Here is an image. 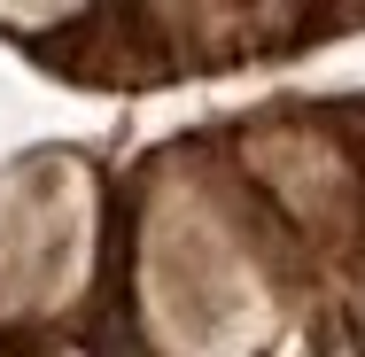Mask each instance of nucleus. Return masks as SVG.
Returning a JSON list of instances; mask_svg holds the SVG:
<instances>
[{
  "label": "nucleus",
  "mask_w": 365,
  "mask_h": 357,
  "mask_svg": "<svg viewBox=\"0 0 365 357\" xmlns=\"http://www.w3.org/2000/svg\"><path fill=\"white\" fill-rule=\"evenodd\" d=\"M93 357H148L140 334H133V319H125L117 303H109V311H101V326H93Z\"/></svg>",
  "instance_id": "obj_1"
},
{
  "label": "nucleus",
  "mask_w": 365,
  "mask_h": 357,
  "mask_svg": "<svg viewBox=\"0 0 365 357\" xmlns=\"http://www.w3.org/2000/svg\"><path fill=\"white\" fill-rule=\"evenodd\" d=\"M327 357H365V350H358V326H350V319H334V326H327Z\"/></svg>",
  "instance_id": "obj_2"
}]
</instances>
